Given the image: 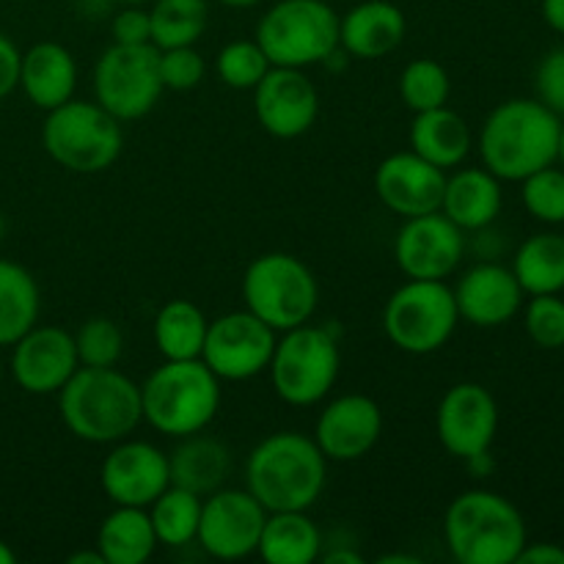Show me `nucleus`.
I'll return each instance as SVG.
<instances>
[{
    "label": "nucleus",
    "instance_id": "f3484780",
    "mask_svg": "<svg viewBox=\"0 0 564 564\" xmlns=\"http://www.w3.org/2000/svg\"><path fill=\"white\" fill-rule=\"evenodd\" d=\"M99 482L113 505L147 510L171 485L169 455L149 441H116L99 468Z\"/></svg>",
    "mask_w": 564,
    "mask_h": 564
},
{
    "label": "nucleus",
    "instance_id": "412c9836",
    "mask_svg": "<svg viewBox=\"0 0 564 564\" xmlns=\"http://www.w3.org/2000/svg\"><path fill=\"white\" fill-rule=\"evenodd\" d=\"M457 314L477 328H499L523 306V290L505 264L482 262L460 275L455 290Z\"/></svg>",
    "mask_w": 564,
    "mask_h": 564
},
{
    "label": "nucleus",
    "instance_id": "4468645a",
    "mask_svg": "<svg viewBox=\"0 0 564 564\" xmlns=\"http://www.w3.org/2000/svg\"><path fill=\"white\" fill-rule=\"evenodd\" d=\"M466 231L444 213L405 218L394 237V259L408 279L446 281L463 262Z\"/></svg>",
    "mask_w": 564,
    "mask_h": 564
},
{
    "label": "nucleus",
    "instance_id": "09e8293b",
    "mask_svg": "<svg viewBox=\"0 0 564 564\" xmlns=\"http://www.w3.org/2000/svg\"><path fill=\"white\" fill-rule=\"evenodd\" d=\"M218 3L226 6V9H253L259 0H218Z\"/></svg>",
    "mask_w": 564,
    "mask_h": 564
},
{
    "label": "nucleus",
    "instance_id": "b1692460",
    "mask_svg": "<svg viewBox=\"0 0 564 564\" xmlns=\"http://www.w3.org/2000/svg\"><path fill=\"white\" fill-rule=\"evenodd\" d=\"M505 193L501 180L488 169H460L446 176L441 213L463 231H482L499 218Z\"/></svg>",
    "mask_w": 564,
    "mask_h": 564
},
{
    "label": "nucleus",
    "instance_id": "a19ab883",
    "mask_svg": "<svg viewBox=\"0 0 564 564\" xmlns=\"http://www.w3.org/2000/svg\"><path fill=\"white\" fill-rule=\"evenodd\" d=\"M113 44H152L149 6H121L110 22Z\"/></svg>",
    "mask_w": 564,
    "mask_h": 564
},
{
    "label": "nucleus",
    "instance_id": "ddd939ff",
    "mask_svg": "<svg viewBox=\"0 0 564 564\" xmlns=\"http://www.w3.org/2000/svg\"><path fill=\"white\" fill-rule=\"evenodd\" d=\"M202 521H198L196 543L204 554L220 562L248 560L257 554L262 527L268 521V510L242 488H218L215 494L204 496Z\"/></svg>",
    "mask_w": 564,
    "mask_h": 564
},
{
    "label": "nucleus",
    "instance_id": "79ce46f5",
    "mask_svg": "<svg viewBox=\"0 0 564 564\" xmlns=\"http://www.w3.org/2000/svg\"><path fill=\"white\" fill-rule=\"evenodd\" d=\"M22 53L6 33H0V99L9 97L20 86Z\"/></svg>",
    "mask_w": 564,
    "mask_h": 564
},
{
    "label": "nucleus",
    "instance_id": "20e7f679",
    "mask_svg": "<svg viewBox=\"0 0 564 564\" xmlns=\"http://www.w3.org/2000/svg\"><path fill=\"white\" fill-rule=\"evenodd\" d=\"M444 540L460 564H516L529 534L521 510L507 496L474 488L446 507Z\"/></svg>",
    "mask_w": 564,
    "mask_h": 564
},
{
    "label": "nucleus",
    "instance_id": "5701e85b",
    "mask_svg": "<svg viewBox=\"0 0 564 564\" xmlns=\"http://www.w3.org/2000/svg\"><path fill=\"white\" fill-rule=\"evenodd\" d=\"M20 88L39 110H53L69 102L77 88V61L64 44L39 42L22 53Z\"/></svg>",
    "mask_w": 564,
    "mask_h": 564
},
{
    "label": "nucleus",
    "instance_id": "c85d7f7f",
    "mask_svg": "<svg viewBox=\"0 0 564 564\" xmlns=\"http://www.w3.org/2000/svg\"><path fill=\"white\" fill-rule=\"evenodd\" d=\"M207 328L209 319L196 303L174 297V301H165L154 314L152 336L163 361H193V358H202Z\"/></svg>",
    "mask_w": 564,
    "mask_h": 564
},
{
    "label": "nucleus",
    "instance_id": "a211bd4d",
    "mask_svg": "<svg viewBox=\"0 0 564 564\" xmlns=\"http://www.w3.org/2000/svg\"><path fill=\"white\" fill-rule=\"evenodd\" d=\"M11 347H14V352H11V375H14L17 386L28 394H58L66 380L80 367L75 334L58 328V325L36 323Z\"/></svg>",
    "mask_w": 564,
    "mask_h": 564
},
{
    "label": "nucleus",
    "instance_id": "8fccbe9b",
    "mask_svg": "<svg viewBox=\"0 0 564 564\" xmlns=\"http://www.w3.org/2000/svg\"><path fill=\"white\" fill-rule=\"evenodd\" d=\"M17 562V554L11 551V545L6 543V540H0V564H14Z\"/></svg>",
    "mask_w": 564,
    "mask_h": 564
},
{
    "label": "nucleus",
    "instance_id": "bb28decb",
    "mask_svg": "<svg viewBox=\"0 0 564 564\" xmlns=\"http://www.w3.org/2000/svg\"><path fill=\"white\" fill-rule=\"evenodd\" d=\"M257 554L268 564H312L323 556V532L308 510L268 512Z\"/></svg>",
    "mask_w": 564,
    "mask_h": 564
},
{
    "label": "nucleus",
    "instance_id": "473e14b6",
    "mask_svg": "<svg viewBox=\"0 0 564 564\" xmlns=\"http://www.w3.org/2000/svg\"><path fill=\"white\" fill-rule=\"evenodd\" d=\"M202 496L191 494L185 488L169 485L152 505L147 507L152 518L154 534L160 545L182 549V545L196 543L198 521H202Z\"/></svg>",
    "mask_w": 564,
    "mask_h": 564
},
{
    "label": "nucleus",
    "instance_id": "c9c22d12",
    "mask_svg": "<svg viewBox=\"0 0 564 564\" xmlns=\"http://www.w3.org/2000/svg\"><path fill=\"white\" fill-rule=\"evenodd\" d=\"M268 69L270 61L257 39H235L218 53V77L235 91H253Z\"/></svg>",
    "mask_w": 564,
    "mask_h": 564
},
{
    "label": "nucleus",
    "instance_id": "a878e982",
    "mask_svg": "<svg viewBox=\"0 0 564 564\" xmlns=\"http://www.w3.org/2000/svg\"><path fill=\"white\" fill-rule=\"evenodd\" d=\"M474 147V135L468 121L460 113L441 105V108L416 113L411 124V149L427 163L449 171L457 169L468 158Z\"/></svg>",
    "mask_w": 564,
    "mask_h": 564
},
{
    "label": "nucleus",
    "instance_id": "cd10ccee",
    "mask_svg": "<svg viewBox=\"0 0 564 564\" xmlns=\"http://www.w3.org/2000/svg\"><path fill=\"white\" fill-rule=\"evenodd\" d=\"M152 518L143 507H119L102 518L94 549L102 554L105 564H143L158 551Z\"/></svg>",
    "mask_w": 564,
    "mask_h": 564
},
{
    "label": "nucleus",
    "instance_id": "e433bc0d",
    "mask_svg": "<svg viewBox=\"0 0 564 564\" xmlns=\"http://www.w3.org/2000/svg\"><path fill=\"white\" fill-rule=\"evenodd\" d=\"M80 367H116L124 352V334L110 317H91L75 334Z\"/></svg>",
    "mask_w": 564,
    "mask_h": 564
},
{
    "label": "nucleus",
    "instance_id": "2f4dec72",
    "mask_svg": "<svg viewBox=\"0 0 564 564\" xmlns=\"http://www.w3.org/2000/svg\"><path fill=\"white\" fill-rule=\"evenodd\" d=\"M152 44L158 50L193 47L204 36L209 22L207 0H152Z\"/></svg>",
    "mask_w": 564,
    "mask_h": 564
},
{
    "label": "nucleus",
    "instance_id": "4be33fe9",
    "mask_svg": "<svg viewBox=\"0 0 564 564\" xmlns=\"http://www.w3.org/2000/svg\"><path fill=\"white\" fill-rule=\"evenodd\" d=\"M405 33V11L391 0H364L339 14V47L352 58H383L400 47Z\"/></svg>",
    "mask_w": 564,
    "mask_h": 564
},
{
    "label": "nucleus",
    "instance_id": "6ab92c4d",
    "mask_svg": "<svg viewBox=\"0 0 564 564\" xmlns=\"http://www.w3.org/2000/svg\"><path fill=\"white\" fill-rule=\"evenodd\" d=\"M383 435V411L367 394L330 400L314 424V444L328 460L352 463L367 457Z\"/></svg>",
    "mask_w": 564,
    "mask_h": 564
},
{
    "label": "nucleus",
    "instance_id": "49530a36",
    "mask_svg": "<svg viewBox=\"0 0 564 564\" xmlns=\"http://www.w3.org/2000/svg\"><path fill=\"white\" fill-rule=\"evenodd\" d=\"M66 562H69V564H105L102 554H99L97 549H94V551H77V554H72Z\"/></svg>",
    "mask_w": 564,
    "mask_h": 564
},
{
    "label": "nucleus",
    "instance_id": "5fc2aeb1",
    "mask_svg": "<svg viewBox=\"0 0 564 564\" xmlns=\"http://www.w3.org/2000/svg\"><path fill=\"white\" fill-rule=\"evenodd\" d=\"M0 378H3V364H0Z\"/></svg>",
    "mask_w": 564,
    "mask_h": 564
},
{
    "label": "nucleus",
    "instance_id": "7c9ffc66",
    "mask_svg": "<svg viewBox=\"0 0 564 564\" xmlns=\"http://www.w3.org/2000/svg\"><path fill=\"white\" fill-rule=\"evenodd\" d=\"M39 284L22 264L0 259V347H11L39 323Z\"/></svg>",
    "mask_w": 564,
    "mask_h": 564
},
{
    "label": "nucleus",
    "instance_id": "aec40b11",
    "mask_svg": "<svg viewBox=\"0 0 564 564\" xmlns=\"http://www.w3.org/2000/svg\"><path fill=\"white\" fill-rule=\"evenodd\" d=\"M444 185L446 171L419 158L413 149L389 154L375 171V193L400 218L438 213Z\"/></svg>",
    "mask_w": 564,
    "mask_h": 564
},
{
    "label": "nucleus",
    "instance_id": "de8ad7c7",
    "mask_svg": "<svg viewBox=\"0 0 564 564\" xmlns=\"http://www.w3.org/2000/svg\"><path fill=\"white\" fill-rule=\"evenodd\" d=\"M378 564H419V556H411V554H386V556H380Z\"/></svg>",
    "mask_w": 564,
    "mask_h": 564
},
{
    "label": "nucleus",
    "instance_id": "2eb2a0df",
    "mask_svg": "<svg viewBox=\"0 0 564 564\" xmlns=\"http://www.w3.org/2000/svg\"><path fill=\"white\" fill-rule=\"evenodd\" d=\"M435 433L452 457H477L490 452L499 433V402L482 383H457L441 397Z\"/></svg>",
    "mask_w": 564,
    "mask_h": 564
},
{
    "label": "nucleus",
    "instance_id": "58836bf2",
    "mask_svg": "<svg viewBox=\"0 0 564 564\" xmlns=\"http://www.w3.org/2000/svg\"><path fill=\"white\" fill-rule=\"evenodd\" d=\"M204 75H207V64L196 44L160 50V80H163L165 91H193L202 86Z\"/></svg>",
    "mask_w": 564,
    "mask_h": 564
},
{
    "label": "nucleus",
    "instance_id": "603ef678",
    "mask_svg": "<svg viewBox=\"0 0 564 564\" xmlns=\"http://www.w3.org/2000/svg\"><path fill=\"white\" fill-rule=\"evenodd\" d=\"M6 231H9V220H6V215L0 213V242L6 240Z\"/></svg>",
    "mask_w": 564,
    "mask_h": 564
},
{
    "label": "nucleus",
    "instance_id": "0eeeda50",
    "mask_svg": "<svg viewBox=\"0 0 564 564\" xmlns=\"http://www.w3.org/2000/svg\"><path fill=\"white\" fill-rule=\"evenodd\" d=\"M253 39L270 66L306 69L339 50V14L325 0H279L259 17Z\"/></svg>",
    "mask_w": 564,
    "mask_h": 564
},
{
    "label": "nucleus",
    "instance_id": "3c124183",
    "mask_svg": "<svg viewBox=\"0 0 564 564\" xmlns=\"http://www.w3.org/2000/svg\"><path fill=\"white\" fill-rule=\"evenodd\" d=\"M556 160H560L562 169H564V121H562V127H560V152H556Z\"/></svg>",
    "mask_w": 564,
    "mask_h": 564
},
{
    "label": "nucleus",
    "instance_id": "864d4df0",
    "mask_svg": "<svg viewBox=\"0 0 564 564\" xmlns=\"http://www.w3.org/2000/svg\"><path fill=\"white\" fill-rule=\"evenodd\" d=\"M119 6H149L152 0H116Z\"/></svg>",
    "mask_w": 564,
    "mask_h": 564
},
{
    "label": "nucleus",
    "instance_id": "1a4fd4ad",
    "mask_svg": "<svg viewBox=\"0 0 564 564\" xmlns=\"http://www.w3.org/2000/svg\"><path fill=\"white\" fill-rule=\"evenodd\" d=\"M242 301L275 334L308 323L317 312L319 284L303 259L270 251L253 259L242 275Z\"/></svg>",
    "mask_w": 564,
    "mask_h": 564
},
{
    "label": "nucleus",
    "instance_id": "393cba45",
    "mask_svg": "<svg viewBox=\"0 0 564 564\" xmlns=\"http://www.w3.org/2000/svg\"><path fill=\"white\" fill-rule=\"evenodd\" d=\"M171 485L185 488L196 496H209L231 474V452L224 441L209 438V435L193 433L180 438L176 449L169 455Z\"/></svg>",
    "mask_w": 564,
    "mask_h": 564
},
{
    "label": "nucleus",
    "instance_id": "f03ea898",
    "mask_svg": "<svg viewBox=\"0 0 564 564\" xmlns=\"http://www.w3.org/2000/svg\"><path fill=\"white\" fill-rule=\"evenodd\" d=\"M562 119L540 99H507L479 130L482 165L501 182H521L556 163Z\"/></svg>",
    "mask_w": 564,
    "mask_h": 564
},
{
    "label": "nucleus",
    "instance_id": "9d476101",
    "mask_svg": "<svg viewBox=\"0 0 564 564\" xmlns=\"http://www.w3.org/2000/svg\"><path fill=\"white\" fill-rule=\"evenodd\" d=\"M457 323L455 292L446 281L408 279L383 308L386 336L408 356L438 352L455 336Z\"/></svg>",
    "mask_w": 564,
    "mask_h": 564
},
{
    "label": "nucleus",
    "instance_id": "9b49d317",
    "mask_svg": "<svg viewBox=\"0 0 564 564\" xmlns=\"http://www.w3.org/2000/svg\"><path fill=\"white\" fill-rule=\"evenodd\" d=\"M163 91L154 44H113L94 64V102L121 124L152 113Z\"/></svg>",
    "mask_w": 564,
    "mask_h": 564
},
{
    "label": "nucleus",
    "instance_id": "dca6fc26",
    "mask_svg": "<svg viewBox=\"0 0 564 564\" xmlns=\"http://www.w3.org/2000/svg\"><path fill=\"white\" fill-rule=\"evenodd\" d=\"M253 110L268 135L279 141L301 138L317 124L319 94L303 69L270 66L253 88Z\"/></svg>",
    "mask_w": 564,
    "mask_h": 564
},
{
    "label": "nucleus",
    "instance_id": "72a5a7b5",
    "mask_svg": "<svg viewBox=\"0 0 564 564\" xmlns=\"http://www.w3.org/2000/svg\"><path fill=\"white\" fill-rule=\"evenodd\" d=\"M452 80L449 72L433 58H413L400 75V97L408 110L424 113V110L441 108L449 102Z\"/></svg>",
    "mask_w": 564,
    "mask_h": 564
},
{
    "label": "nucleus",
    "instance_id": "6e6552de",
    "mask_svg": "<svg viewBox=\"0 0 564 564\" xmlns=\"http://www.w3.org/2000/svg\"><path fill=\"white\" fill-rule=\"evenodd\" d=\"M339 339L319 325H297L275 339L270 358V386L292 408H312L330 394L339 380Z\"/></svg>",
    "mask_w": 564,
    "mask_h": 564
},
{
    "label": "nucleus",
    "instance_id": "7ed1b4c3",
    "mask_svg": "<svg viewBox=\"0 0 564 564\" xmlns=\"http://www.w3.org/2000/svg\"><path fill=\"white\" fill-rule=\"evenodd\" d=\"M58 411L75 438L116 444L143 422L141 386L116 367H77L58 391Z\"/></svg>",
    "mask_w": 564,
    "mask_h": 564
},
{
    "label": "nucleus",
    "instance_id": "f257e3e1",
    "mask_svg": "<svg viewBox=\"0 0 564 564\" xmlns=\"http://www.w3.org/2000/svg\"><path fill=\"white\" fill-rule=\"evenodd\" d=\"M328 479V457L314 438L284 430L259 441L246 460V488L268 512L312 510Z\"/></svg>",
    "mask_w": 564,
    "mask_h": 564
},
{
    "label": "nucleus",
    "instance_id": "37998d69",
    "mask_svg": "<svg viewBox=\"0 0 564 564\" xmlns=\"http://www.w3.org/2000/svg\"><path fill=\"white\" fill-rule=\"evenodd\" d=\"M516 564H564V549L560 543H527Z\"/></svg>",
    "mask_w": 564,
    "mask_h": 564
},
{
    "label": "nucleus",
    "instance_id": "c756f323",
    "mask_svg": "<svg viewBox=\"0 0 564 564\" xmlns=\"http://www.w3.org/2000/svg\"><path fill=\"white\" fill-rule=\"evenodd\" d=\"M523 295H560L564 290V235L540 231L527 237L512 259Z\"/></svg>",
    "mask_w": 564,
    "mask_h": 564
},
{
    "label": "nucleus",
    "instance_id": "f704fd0d",
    "mask_svg": "<svg viewBox=\"0 0 564 564\" xmlns=\"http://www.w3.org/2000/svg\"><path fill=\"white\" fill-rule=\"evenodd\" d=\"M521 202L534 220L564 226V169L545 165L521 180Z\"/></svg>",
    "mask_w": 564,
    "mask_h": 564
},
{
    "label": "nucleus",
    "instance_id": "f8f14e48",
    "mask_svg": "<svg viewBox=\"0 0 564 564\" xmlns=\"http://www.w3.org/2000/svg\"><path fill=\"white\" fill-rule=\"evenodd\" d=\"M275 339H279V334L248 308L220 314L207 328L202 361L220 380L242 383V380L268 372Z\"/></svg>",
    "mask_w": 564,
    "mask_h": 564
},
{
    "label": "nucleus",
    "instance_id": "4c0bfd02",
    "mask_svg": "<svg viewBox=\"0 0 564 564\" xmlns=\"http://www.w3.org/2000/svg\"><path fill=\"white\" fill-rule=\"evenodd\" d=\"M523 328L540 350L564 347V301L560 295H532L523 312Z\"/></svg>",
    "mask_w": 564,
    "mask_h": 564
},
{
    "label": "nucleus",
    "instance_id": "39448f33",
    "mask_svg": "<svg viewBox=\"0 0 564 564\" xmlns=\"http://www.w3.org/2000/svg\"><path fill=\"white\" fill-rule=\"evenodd\" d=\"M143 422L160 435L204 433L220 411V378L202 361H163L141 383Z\"/></svg>",
    "mask_w": 564,
    "mask_h": 564
},
{
    "label": "nucleus",
    "instance_id": "423d86ee",
    "mask_svg": "<svg viewBox=\"0 0 564 564\" xmlns=\"http://www.w3.org/2000/svg\"><path fill=\"white\" fill-rule=\"evenodd\" d=\"M42 147L72 174H102L124 149V124L99 102L75 99L47 110Z\"/></svg>",
    "mask_w": 564,
    "mask_h": 564
},
{
    "label": "nucleus",
    "instance_id": "c03bdc74",
    "mask_svg": "<svg viewBox=\"0 0 564 564\" xmlns=\"http://www.w3.org/2000/svg\"><path fill=\"white\" fill-rule=\"evenodd\" d=\"M543 20L551 31L564 33V0H543Z\"/></svg>",
    "mask_w": 564,
    "mask_h": 564
},
{
    "label": "nucleus",
    "instance_id": "a18cd8bd",
    "mask_svg": "<svg viewBox=\"0 0 564 564\" xmlns=\"http://www.w3.org/2000/svg\"><path fill=\"white\" fill-rule=\"evenodd\" d=\"M323 560L325 564H364V556L350 549H334L328 554H323Z\"/></svg>",
    "mask_w": 564,
    "mask_h": 564
},
{
    "label": "nucleus",
    "instance_id": "ea45409f",
    "mask_svg": "<svg viewBox=\"0 0 564 564\" xmlns=\"http://www.w3.org/2000/svg\"><path fill=\"white\" fill-rule=\"evenodd\" d=\"M534 88H538L540 102L554 110L560 119H564V47L551 50L540 61L538 75H534Z\"/></svg>",
    "mask_w": 564,
    "mask_h": 564
}]
</instances>
